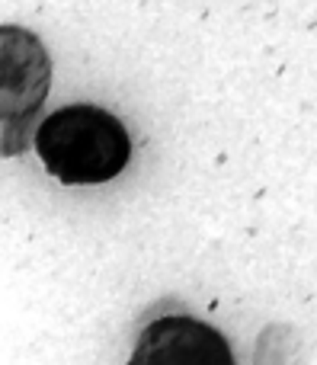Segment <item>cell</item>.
<instances>
[{"mask_svg":"<svg viewBox=\"0 0 317 365\" xmlns=\"http://www.w3.org/2000/svg\"><path fill=\"white\" fill-rule=\"evenodd\" d=\"M51 90V58L36 32L0 26V128L4 154L23 151L26 125L38 115Z\"/></svg>","mask_w":317,"mask_h":365,"instance_id":"obj_2","label":"cell"},{"mask_svg":"<svg viewBox=\"0 0 317 365\" xmlns=\"http://www.w3.org/2000/svg\"><path fill=\"white\" fill-rule=\"evenodd\" d=\"M128 365H234V356L215 327L173 314L141 330Z\"/></svg>","mask_w":317,"mask_h":365,"instance_id":"obj_3","label":"cell"},{"mask_svg":"<svg viewBox=\"0 0 317 365\" xmlns=\"http://www.w3.org/2000/svg\"><path fill=\"white\" fill-rule=\"evenodd\" d=\"M36 151L45 170L64 186H93L125 170L132 138L113 113L90 103H74L38 125Z\"/></svg>","mask_w":317,"mask_h":365,"instance_id":"obj_1","label":"cell"}]
</instances>
